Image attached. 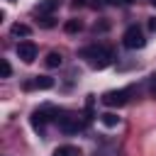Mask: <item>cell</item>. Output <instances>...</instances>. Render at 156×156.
<instances>
[{"instance_id":"obj_8","label":"cell","mask_w":156,"mask_h":156,"mask_svg":"<svg viewBox=\"0 0 156 156\" xmlns=\"http://www.w3.org/2000/svg\"><path fill=\"white\" fill-rule=\"evenodd\" d=\"M27 88H39V90H49V88H54V78H49V76H37L32 83H27Z\"/></svg>"},{"instance_id":"obj_3","label":"cell","mask_w":156,"mask_h":156,"mask_svg":"<svg viewBox=\"0 0 156 156\" xmlns=\"http://www.w3.org/2000/svg\"><path fill=\"white\" fill-rule=\"evenodd\" d=\"M122 44L127 46V49H144L146 46V39H144V32L136 27V24H132V27H127V32L122 34Z\"/></svg>"},{"instance_id":"obj_12","label":"cell","mask_w":156,"mask_h":156,"mask_svg":"<svg viewBox=\"0 0 156 156\" xmlns=\"http://www.w3.org/2000/svg\"><path fill=\"white\" fill-rule=\"evenodd\" d=\"M63 29H66L68 34H76V32L83 29V22H80V20H68V22L63 24Z\"/></svg>"},{"instance_id":"obj_4","label":"cell","mask_w":156,"mask_h":156,"mask_svg":"<svg viewBox=\"0 0 156 156\" xmlns=\"http://www.w3.org/2000/svg\"><path fill=\"white\" fill-rule=\"evenodd\" d=\"M56 124H58V129H61L63 134H78V132L85 127V122H80V119L73 117V115H63V117H58Z\"/></svg>"},{"instance_id":"obj_16","label":"cell","mask_w":156,"mask_h":156,"mask_svg":"<svg viewBox=\"0 0 156 156\" xmlns=\"http://www.w3.org/2000/svg\"><path fill=\"white\" fill-rule=\"evenodd\" d=\"M56 22H54V17H49V15H44V20H41V27H54Z\"/></svg>"},{"instance_id":"obj_6","label":"cell","mask_w":156,"mask_h":156,"mask_svg":"<svg viewBox=\"0 0 156 156\" xmlns=\"http://www.w3.org/2000/svg\"><path fill=\"white\" fill-rule=\"evenodd\" d=\"M37 54H39V51H37V44H34V41H20V44H17V56H20L24 63H32V61L37 58Z\"/></svg>"},{"instance_id":"obj_11","label":"cell","mask_w":156,"mask_h":156,"mask_svg":"<svg viewBox=\"0 0 156 156\" xmlns=\"http://www.w3.org/2000/svg\"><path fill=\"white\" fill-rule=\"evenodd\" d=\"M100 122H102L105 127H117V124H119V117L112 115V112H105V115H100Z\"/></svg>"},{"instance_id":"obj_14","label":"cell","mask_w":156,"mask_h":156,"mask_svg":"<svg viewBox=\"0 0 156 156\" xmlns=\"http://www.w3.org/2000/svg\"><path fill=\"white\" fill-rule=\"evenodd\" d=\"M78 151L73 149V146H58L56 151H54V156H76Z\"/></svg>"},{"instance_id":"obj_19","label":"cell","mask_w":156,"mask_h":156,"mask_svg":"<svg viewBox=\"0 0 156 156\" xmlns=\"http://www.w3.org/2000/svg\"><path fill=\"white\" fill-rule=\"evenodd\" d=\"M149 29H151V32H156V17H151V20H149Z\"/></svg>"},{"instance_id":"obj_9","label":"cell","mask_w":156,"mask_h":156,"mask_svg":"<svg viewBox=\"0 0 156 156\" xmlns=\"http://www.w3.org/2000/svg\"><path fill=\"white\" fill-rule=\"evenodd\" d=\"M10 34H12V37H29V34H32V29H29L27 24H20V22H17V24H12V27H10Z\"/></svg>"},{"instance_id":"obj_20","label":"cell","mask_w":156,"mask_h":156,"mask_svg":"<svg viewBox=\"0 0 156 156\" xmlns=\"http://www.w3.org/2000/svg\"><path fill=\"white\" fill-rule=\"evenodd\" d=\"M151 2H154V7H156V0H151Z\"/></svg>"},{"instance_id":"obj_18","label":"cell","mask_w":156,"mask_h":156,"mask_svg":"<svg viewBox=\"0 0 156 156\" xmlns=\"http://www.w3.org/2000/svg\"><path fill=\"white\" fill-rule=\"evenodd\" d=\"M149 85H151V90H156V73L149 76Z\"/></svg>"},{"instance_id":"obj_10","label":"cell","mask_w":156,"mask_h":156,"mask_svg":"<svg viewBox=\"0 0 156 156\" xmlns=\"http://www.w3.org/2000/svg\"><path fill=\"white\" fill-rule=\"evenodd\" d=\"M61 61H63V56H61L58 51H49V54H46V61H44V63H46L49 68H56V66H61Z\"/></svg>"},{"instance_id":"obj_2","label":"cell","mask_w":156,"mask_h":156,"mask_svg":"<svg viewBox=\"0 0 156 156\" xmlns=\"http://www.w3.org/2000/svg\"><path fill=\"white\" fill-rule=\"evenodd\" d=\"M63 112H58L56 107H39V110H34L32 112V127H34V132H39V134H44V129H46V122H56L58 117H61Z\"/></svg>"},{"instance_id":"obj_15","label":"cell","mask_w":156,"mask_h":156,"mask_svg":"<svg viewBox=\"0 0 156 156\" xmlns=\"http://www.w3.org/2000/svg\"><path fill=\"white\" fill-rule=\"evenodd\" d=\"M0 66H2V78H10V76H12V66H10V61H7V58H2V61H0Z\"/></svg>"},{"instance_id":"obj_17","label":"cell","mask_w":156,"mask_h":156,"mask_svg":"<svg viewBox=\"0 0 156 156\" xmlns=\"http://www.w3.org/2000/svg\"><path fill=\"white\" fill-rule=\"evenodd\" d=\"M107 2H112V5H132L136 0H107Z\"/></svg>"},{"instance_id":"obj_5","label":"cell","mask_w":156,"mask_h":156,"mask_svg":"<svg viewBox=\"0 0 156 156\" xmlns=\"http://www.w3.org/2000/svg\"><path fill=\"white\" fill-rule=\"evenodd\" d=\"M127 98H129V90H107L105 95H102V105H107V107H122L124 102H127Z\"/></svg>"},{"instance_id":"obj_13","label":"cell","mask_w":156,"mask_h":156,"mask_svg":"<svg viewBox=\"0 0 156 156\" xmlns=\"http://www.w3.org/2000/svg\"><path fill=\"white\" fill-rule=\"evenodd\" d=\"M95 156H119V154H117V146L105 144V146H100V149L95 151Z\"/></svg>"},{"instance_id":"obj_7","label":"cell","mask_w":156,"mask_h":156,"mask_svg":"<svg viewBox=\"0 0 156 156\" xmlns=\"http://www.w3.org/2000/svg\"><path fill=\"white\" fill-rule=\"evenodd\" d=\"M61 7V0H39L37 5H34V12L37 15H51L54 10H58Z\"/></svg>"},{"instance_id":"obj_1","label":"cell","mask_w":156,"mask_h":156,"mask_svg":"<svg viewBox=\"0 0 156 156\" xmlns=\"http://www.w3.org/2000/svg\"><path fill=\"white\" fill-rule=\"evenodd\" d=\"M80 58H85L93 68H98V71H102V68H107L110 63H112V51L107 49V46H85V49H80Z\"/></svg>"}]
</instances>
